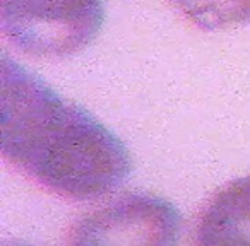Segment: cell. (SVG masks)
I'll list each match as a JSON object with an SVG mask.
<instances>
[{
  "label": "cell",
  "mask_w": 250,
  "mask_h": 246,
  "mask_svg": "<svg viewBox=\"0 0 250 246\" xmlns=\"http://www.w3.org/2000/svg\"><path fill=\"white\" fill-rule=\"evenodd\" d=\"M104 21V0H0V28L19 52L65 58L84 50Z\"/></svg>",
  "instance_id": "obj_2"
},
{
  "label": "cell",
  "mask_w": 250,
  "mask_h": 246,
  "mask_svg": "<svg viewBox=\"0 0 250 246\" xmlns=\"http://www.w3.org/2000/svg\"><path fill=\"white\" fill-rule=\"evenodd\" d=\"M195 246H250V176L228 183L209 202Z\"/></svg>",
  "instance_id": "obj_4"
},
{
  "label": "cell",
  "mask_w": 250,
  "mask_h": 246,
  "mask_svg": "<svg viewBox=\"0 0 250 246\" xmlns=\"http://www.w3.org/2000/svg\"><path fill=\"white\" fill-rule=\"evenodd\" d=\"M202 29H226L250 22V0H171Z\"/></svg>",
  "instance_id": "obj_5"
},
{
  "label": "cell",
  "mask_w": 250,
  "mask_h": 246,
  "mask_svg": "<svg viewBox=\"0 0 250 246\" xmlns=\"http://www.w3.org/2000/svg\"><path fill=\"white\" fill-rule=\"evenodd\" d=\"M2 152L48 190L76 200L118 188L132 171L120 139L40 77L2 55Z\"/></svg>",
  "instance_id": "obj_1"
},
{
  "label": "cell",
  "mask_w": 250,
  "mask_h": 246,
  "mask_svg": "<svg viewBox=\"0 0 250 246\" xmlns=\"http://www.w3.org/2000/svg\"><path fill=\"white\" fill-rule=\"evenodd\" d=\"M180 229V214L168 200L127 195L84 215L70 246H177Z\"/></svg>",
  "instance_id": "obj_3"
}]
</instances>
